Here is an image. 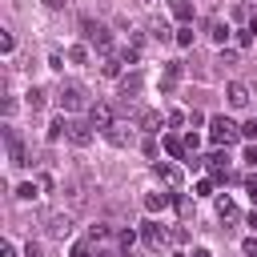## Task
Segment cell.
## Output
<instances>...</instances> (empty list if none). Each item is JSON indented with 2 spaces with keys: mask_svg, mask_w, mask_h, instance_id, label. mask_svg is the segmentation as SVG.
<instances>
[{
  "mask_svg": "<svg viewBox=\"0 0 257 257\" xmlns=\"http://www.w3.org/2000/svg\"><path fill=\"white\" fill-rule=\"evenodd\" d=\"M237 44L249 48V44H253V28H237Z\"/></svg>",
  "mask_w": 257,
  "mask_h": 257,
  "instance_id": "cell-26",
  "label": "cell"
},
{
  "mask_svg": "<svg viewBox=\"0 0 257 257\" xmlns=\"http://www.w3.org/2000/svg\"><path fill=\"white\" fill-rule=\"evenodd\" d=\"M173 205H177V213H189L193 205H189V197H173Z\"/></svg>",
  "mask_w": 257,
  "mask_h": 257,
  "instance_id": "cell-32",
  "label": "cell"
},
{
  "mask_svg": "<svg viewBox=\"0 0 257 257\" xmlns=\"http://www.w3.org/2000/svg\"><path fill=\"white\" fill-rule=\"evenodd\" d=\"M72 257H92V253H88V245H72Z\"/></svg>",
  "mask_w": 257,
  "mask_h": 257,
  "instance_id": "cell-35",
  "label": "cell"
},
{
  "mask_svg": "<svg viewBox=\"0 0 257 257\" xmlns=\"http://www.w3.org/2000/svg\"><path fill=\"white\" fill-rule=\"evenodd\" d=\"M161 124H169V120H165L157 108H145V112H141V128H145V133H161Z\"/></svg>",
  "mask_w": 257,
  "mask_h": 257,
  "instance_id": "cell-13",
  "label": "cell"
},
{
  "mask_svg": "<svg viewBox=\"0 0 257 257\" xmlns=\"http://www.w3.org/2000/svg\"><path fill=\"white\" fill-rule=\"evenodd\" d=\"M68 60H72V64H84V60H88V44H72V48H68Z\"/></svg>",
  "mask_w": 257,
  "mask_h": 257,
  "instance_id": "cell-23",
  "label": "cell"
},
{
  "mask_svg": "<svg viewBox=\"0 0 257 257\" xmlns=\"http://www.w3.org/2000/svg\"><path fill=\"white\" fill-rule=\"evenodd\" d=\"M68 141L76 149H88L92 145V120H68Z\"/></svg>",
  "mask_w": 257,
  "mask_h": 257,
  "instance_id": "cell-7",
  "label": "cell"
},
{
  "mask_svg": "<svg viewBox=\"0 0 257 257\" xmlns=\"http://www.w3.org/2000/svg\"><path fill=\"white\" fill-rule=\"evenodd\" d=\"M12 48H16V36L4 32V36H0V52H12Z\"/></svg>",
  "mask_w": 257,
  "mask_h": 257,
  "instance_id": "cell-28",
  "label": "cell"
},
{
  "mask_svg": "<svg viewBox=\"0 0 257 257\" xmlns=\"http://www.w3.org/2000/svg\"><path fill=\"white\" fill-rule=\"evenodd\" d=\"M173 16H177L181 24H189V20H193V4H189V0H173Z\"/></svg>",
  "mask_w": 257,
  "mask_h": 257,
  "instance_id": "cell-18",
  "label": "cell"
},
{
  "mask_svg": "<svg viewBox=\"0 0 257 257\" xmlns=\"http://www.w3.org/2000/svg\"><path fill=\"white\" fill-rule=\"evenodd\" d=\"M153 36H157V40H165V36H169V24H165V20H157V24H153Z\"/></svg>",
  "mask_w": 257,
  "mask_h": 257,
  "instance_id": "cell-30",
  "label": "cell"
},
{
  "mask_svg": "<svg viewBox=\"0 0 257 257\" xmlns=\"http://www.w3.org/2000/svg\"><path fill=\"white\" fill-rule=\"evenodd\" d=\"M40 4H44V8H52V12H56V8H64V0H40Z\"/></svg>",
  "mask_w": 257,
  "mask_h": 257,
  "instance_id": "cell-36",
  "label": "cell"
},
{
  "mask_svg": "<svg viewBox=\"0 0 257 257\" xmlns=\"http://www.w3.org/2000/svg\"><path fill=\"white\" fill-rule=\"evenodd\" d=\"M241 253H245V257H257V237H245V241H241Z\"/></svg>",
  "mask_w": 257,
  "mask_h": 257,
  "instance_id": "cell-27",
  "label": "cell"
},
{
  "mask_svg": "<svg viewBox=\"0 0 257 257\" xmlns=\"http://www.w3.org/2000/svg\"><path fill=\"white\" fill-rule=\"evenodd\" d=\"M4 141H8V161L12 165H28V153H24V145H20V137L12 128H4Z\"/></svg>",
  "mask_w": 257,
  "mask_h": 257,
  "instance_id": "cell-11",
  "label": "cell"
},
{
  "mask_svg": "<svg viewBox=\"0 0 257 257\" xmlns=\"http://www.w3.org/2000/svg\"><path fill=\"white\" fill-rule=\"evenodd\" d=\"M44 229H48V237L64 241V237L72 233V217H68V213H48V217H44Z\"/></svg>",
  "mask_w": 257,
  "mask_h": 257,
  "instance_id": "cell-6",
  "label": "cell"
},
{
  "mask_svg": "<svg viewBox=\"0 0 257 257\" xmlns=\"http://www.w3.org/2000/svg\"><path fill=\"white\" fill-rule=\"evenodd\" d=\"M141 241H145L153 253H161V249L169 245V233H165V225H157V221H145V225H141Z\"/></svg>",
  "mask_w": 257,
  "mask_h": 257,
  "instance_id": "cell-5",
  "label": "cell"
},
{
  "mask_svg": "<svg viewBox=\"0 0 257 257\" xmlns=\"http://www.w3.org/2000/svg\"><path fill=\"white\" fill-rule=\"evenodd\" d=\"M80 32H84V44H92L96 52H108V48H112V32H108L104 24H96L92 16L80 20Z\"/></svg>",
  "mask_w": 257,
  "mask_h": 257,
  "instance_id": "cell-2",
  "label": "cell"
},
{
  "mask_svg": "<svg viewBox=\"0 0 257 257\" xmlns=\"http://www.w3.org/2000/svg\"><path fill=\"white\" fill-rule=\"evenodd\" d=\"M56 100H60V108H64V112L88 108V92H84V84H76V80H64V84H60V92H56Z\"/></svg>",
  "mask_w": 257,
  "mask_h": 257,
  "instance_id": "cell-3",
  "label": "cell"
},
{
  "mask_svg": "<svg viewBox=\"0 0 257 257\" xmlns=\"http://www.w3.org/2000/svg\"><path fill=\"white\" fill-rule=\"evenodd\" d=\"M173 257H185V253H173Z\"/></svg>",
  "mask_w": 257,
  "mask_h": 257,
  "instance_id": "cell-39",
  "label": "cell"
},
{
  "mask_svg": "<svg viewBox=\"0 0 257 257\" xmlns=\"http://www.w3.org/2000/svg\"><path fill=\"white\" fill-rule=\"evenodd\" d=\"M40 189H44L40 181H20V185H16V197H20V201H36Z\"/></svg>",
  "mask_w": 257,
  "mask_h": 257,
  "instance_id": "cell-15",
  "label": "cell"
},
{
  "mask_svg": "<svg viewBox=\"0 0 257 257\" xmlns=\"http://www.w3.org/2000/svg\"><path fill=\"white\" fill-rule=\"evenodd\" d=\"M100 76H120V56H104V64H100Z\"/></svg>",
  "mask_w": 257,
  "mask_h": 257,
  "instance_id": "cell-20",
  "label": "cell"
},
{
  "mask_svg": "<svg viewBox=\"0 0 257 257\" xmlns=\"http://www.w3.org/2000/svg\"><path fill=\"white\" fill-rule=\"evenodd\" d=\"M44 104H48V92H44V88H28V108H32V112H40Z\"/></svg>",
  "mask_w": 257,
  "mask_h": 257,
  "instance_id": "cell-19",
  "label": "cell"
},
{
  "mask_svg": "<svg viewBox=\"0 0 257 257\" xmlns=\"http://www.w3.org/2000/svg\"><path fill=\"white\" fill-rule=\"evenodd\" d=\"M217 213H221L225 221H233V217H237V205H233L229 197H217Z\"/></svg>",
  "mask_w": 257,
  "mask_h": 257,
  "instance_id": "cell-22",
  "label": "cell"
},
{
  "mask_svg": "<svg viewBox=\"0 0 257 257\" xmlns=\"http://www.w3.org/2000/svg\"><path fill=\"white\" fill-rule=\"evenodd\" d=\"M245 193H249V197H253V205H257V173H253V177H245Z\"/></svg>",
  "mask_w": 257,
  "mask_h": 257,
  "instance_id": "cell-29",
  "label": "cell"
},
{
  "mask_svg": "<svg viewBox=\"0 0 257 257\" xmlns=\"http://www.w3.org/2000/svg\"><path fill=\"white\" fill-rule=\"evenodd\" d=\"M225 96H229V104H233V108H245V104H249V84L229 80V84H225Z\"/></svg>",
  "mask_w": 257,
  "mask_h": 257,
  "instance_id": "cell-10",
  "label": "cell"
},
{
  "mask_svg": "<svg viewBox=\"0 0 257 257\" xmlns=\"http://www.w3.org/2000/svg\"><path fill=\"white\" fill-rule=\"evenodd\" d=\"M153 173H157V181H165V185H181V169H177V165H169V161H157V165H153Z\"/></svg>",
  "mask_w": 257,
  "mask_h": 257,
  "instance_id": "cell-12",
  "label": "cell"
},
{
  "mask_svg": "<svg viewBox=\"0 0 257 257\" xmlns=\"http://www.w3.org/2000/svg\"><path fill=\"white\" fill-rule=\"evenodd\" d=\"M133 92H141V72H128V76H120V96L128 100Z\"/></svg>",
  "mask_w": 257,
  "mask_h": 257,
  "instance_id": "cell-16",
  "label": "cell"
},
{
  "mask_svg": "<svg viewBox=\"0 0 257 257\" xmlns=\"http://www.w3.org/2000/svg\"><path fill=\"white\" fill-rule=\"evenodd\" d=\"M104 137H108V145H112V149H128V145L137 141L133 124H124V120H112V124L104 128Z\"/></svg>",
  "mask_w": 257,
  "mask_h": 257,
  "instance_id": "cell-4",
  "label": "cell"
},
{
  "mask_svg": "<svg viewBox=\"0 0 257 257\" xmlns=\"http://www.w3.org/2000/svg\"><path fill=\"white\" fill-rule=\"evenodd\" d=\"M173 40H177V44H181V48H189V44H193V28H189V24H181V28H177V36H173Z\"/></svg>",
  "mask_w": 257,
  "mask_h": 257,
  "instance_id": "cell-24",
  "label": "cell"
},
{
  "mask_svg": "<svg viewBox=\"0 0 257 257\" xmlns=\"http://www.w3.org/2000/svg\"><path fill=\"white\" fill-rule=\"evenodd\" d=\"M60 137H68V120H64V116H56V120L48 124V141H60Z\"/></svg>",
  "mask_w": 257,
  "mask_h": 257,
  "instance_id": "cell-21",
  "label": "cell"
},
{
  "mask_svg": "<svg viewBox=\"0 0 257 257\" xmlns=\"http://www.w3.org/2000/svg\"><path fill=\"white\" fill-rule=\"evenodd\" d=\"M88 120H92V128H108L112 124V104H104V100L88 104Z\"/></svg>",
  "mask_w": 257,
  "mask_h": 257,
  "instance_id": "cell-9",
  "label": "cell"
},
{
  "mask_svg": "<svg viewBox=\"0 0 257 257\" xmlns=\"http://www.w3.org/2000/svg\"><path fill=\"white\" fill-rule=\"evenodd\" d=\"M193 257H213V253H209V249H197V253H193Z\"/></svg>",
  "mask_w": 257,
  "mask_h": 257,
  "instance_id": "cell-38",
  "label": "cell"
},
{
  "mask_svg": "<svg viewBox=\"0 0 257 257\" xmlns=\"http://www.w3.org/2000/svg\"><path fill=\"white\" fill-rule=\"evenodd\" d=\"M241 137H245V141H257V116H253V120H245V124H241Z\"/></svg>",
  "mask_w": 257,
  "mask_h": 257,
  "instance_id": "cell-25",
  "label": "cell"
},
{
  "mask_svg": "<svg viewBox=\"0 0 257 257\" xmlns=\"http://www.w3.org/2000/svg\"><path fill=\"white\" fill-rule=\"evenodd\" d=\"M133 241H137V237H133V229H124V233H120V249H133Z\"/></svg>",
  "mask_w": 257,
  "mask_h": 257,
  "instance_id": "cell-33",
  "label": "cell"
},
{
  "mask_svg": "<svg viewBox=\"0 0 257 257\" xmlns=\"http://www.w3.org/2000/svg\"><path fill=\"white\" fill-rule=\"evenodd\" d=\"M0 257H16V245H12V241H4V245H0Z\"/></svg>",
  "mask_w": 257,
  "mask_h": 257,
  "instance_id": "cell-34",
  "label": "cell"
},
{
  "mask_svg": "<svg viewBox=\"0 0 257 257\" xmlns=\"http://www.w3.org/2000/svg\"><path fill=\"white\" fill-rule=\"evenodd\" d=\"M249 229H257V209H253V213H249Z\"/></svg>",
  "mask_w": 257,
  "mask_h": 257,
  "instance_id": "cell-37",
  "label": "cell"
},
{
  "mask_svg": "<svg viewBox=\"0 0 257 257\" xmlns=\"http://www.w3.org/2000/svg\"><path fill=\"white\" fill-rule=\"evenodd\" d=\"M241 161H245V165H253V169H257V145H249V149H245V157H241Z\"/></svg>",
  "mask_w": 257,
  "mask_h": 257,
  "instance_id": "cell-31",
  "label": "cell"
},
{
  "mask_svg": "<svg viewBox=\"0 0 257 257\" xmlns=\"http://www.w3.org/2000/svg\"><path fill=\"white\" fill-rule=\"evenodd\" d=\"M205 32H209V40H213V44H221V48H225V40L233 36V28H229V24L221 20V16H209V24H205Z\"/></svg>",
  "mask_w": 257,
  "mask_h": 257,
  "instance_id": "cell-8",
  "label": "cell"
},
{
  "mask_svg": "<svg viewBox=\"0 0 257 257\" xmlns=\"http://www.w3.org/2000/svg\"><path fill=\"white\" fill-rule=\"evenodd\" d=\"M165 205H173V193H145V213H161Z\"/></svg>",
  "mask_w": 257,
  "mask_h": 257,
  "instance_id": "cell-14",
  "label": "cell"
},
{
  "mask_svg": "<svg viewBox=\"0 0 257 257\" xmlns=\"http://www.w3.org/2000/svg\"><path fill=\"white\" fill-rule=\"evenodd\" d=\"M209 141L229 149V145H237V141H241V124H233L229 116H213V120H209Z\"/></svg>",
  "mask_w": 257,
  "mask_h": 257,
  "instance_id": "cell-1",
  "label": "cell"
},
{
  "mask_svg": "<svg viewBox=\"0 0 257 257\" xmlns=\"http://www.w3.org/2000/svg\"><path fill=\"white\" fill-rule=\"evenodd\" d=\"M165 153H169V157H177V161H181V157H189V149H185V141H181V137H165Z\"/></svg>",
  "mask_w": 257,
  "mask_h": 257,
  "instance_id": "cell-17",
  "label": "cell"
}]
</instances>
